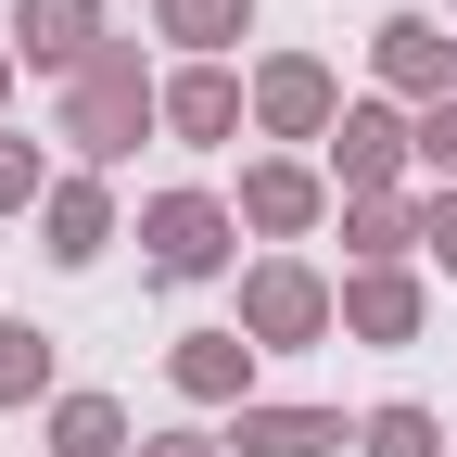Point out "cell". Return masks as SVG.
Segmentation results:
<instances>
[{"label":"cell","instance_id":"obj_1","mask_svg":"<svg viewBox=\"0 0 457 457\" xmlns=\"http://www.w3.org/2000/svg\"><path fill=\"white\" fill-rule=\"evenodd\" d=\"M153 114H165V89L140 77V51H114V38H102V64H77V77H64V140H77L89 165H114V153L153 128Z\"/></svg>","mask_w":457,"mask_h":457},{"label":"cell","instance_id":"obj_2","mask_svg":"<svg viewBox=\"0 0 457 457\" xmlns=\"http://www.w3.org/2000/svg\"><path fill=\"white\" fill-rule=\"evenodd\" d=\"M140 242H153V267H165V279H216V267H228V204L165 191V204L140 216Z\"/></svg>","mask_w":457,"mask_h":457},{"label":"cell","instance_id":"obj_3","mask_svg":"<svg viewBox=\"0 0 457 457\" xmlns=\"http://www.w3.org/2000/svg\"><path fill=\"white\" fill-rule=\"evenodd\" d=\"M330 318H343V305L318 293V267H293V254L242 279V330H254V343H318Z\"/></svg>","mask_w":457,"mask_h":457},{"label":"cell","instance_id":"obj_4","mask_svg":"<svg viewBox=\"0 0 457 457\" xmlns=\"http://www.w3.org/2000/svg\"><path fill=\"white\" fill-rule=\"evenodd\" d=\"M407 153H420V128H407L394 102H356V114L330 128V165H343V191H356V204H381V179H394Z\"/></svg>","mask_w":457,"mask_h":457},{"label":"cell","instance_id":"obj_5","mask_svg":"<svg viewBox=\"0 0 457 457\" xmlns=\"http://www.w3.org/2000/svg\"><path fill=\"white\" fill-rule=\"evenodd\" d=\"M369 64H381L394 89H420V102H445V89H457V38H445L432 13H381V38H369Z\"/></svg>","mask_w":457,"mask_h":457},{"label":"cell","instance_id":"obj_6","mask_svg":"<svg viewBox=\"0 0 457 457\" xmlns=\"http://www.w3.org/2000/svg\"><path fill=\"white\" fill-rule=\"evenodd\" d=\"M13 51H38L51 77H77V64H102V26H89V0H13Z\"/></svg>","mask_w":457,"mask_h":457},{"label":"cell","instance_id":"obj_7","mask_svg":"<svg viewBox=\"0 0 457 457\" xmlns=\"http://www.w3.org/2000/svg\"><path fill=\"white\" fill-rule=\"evenodd\" d=\"M254 114H267L279 140H318V128H330V64H305V51H279V64L254 77Z\"/></svg>","mask_w":457,"mask_h":457},{"label":"cell","instance_id":"obj_8","mask_svg":"<svg viewBox=\"0 0 457 457\" xmlns=\"http://www.w3.org/2000/svg\"><path fill=\"white\" fill-rule=\"evenodd\" d=\"M343 330H356V343H407L420 330V279L407 267H356V279H343Z\"/></svg>","mask_w":457,"mask_h":457},{"label":"cell","instance_id":"obj_9","mask_svg":"<svg viewBox=\"0 0 457 457\" xmlns=\"http://www.w3.org/2000/svg\"><path fill=\"white\" fill-rule=\"evenodd\" d=\"M242 457H330L343 445V420L330 407H242V432H228Z\"/></svg>","mask_w":457,"mask_h":457},{"label":"cell","instance_id":"obj_10","mask_svg":"<svg viewBox=\"0 0 457 457\" xmlns=\"http://www.w3.org/2000/svg\"><path fill=\"white\" fill-rule=\"evenodd\" d=\"M242 381H254V343L242 330H191L179 343V394H191V407H228Z\"/></svg>","mask_w":457,"mask_h":457},{"label":"cell","instance_id":"obj_11","mask_svg":"<svg viewBox=\"0 0 457 457\" xmlns=\"http://www.w3.org/2000/svg\"><path fill=\"white\" fill-rule=\"evenodd\" d=\"M165 128H179V140H228V128H242V89H228L216 64L165 77Z\"/></svg>","mask_w":457,"mask_h":457},{"label":"cell","instance_id":"obj_12","mask_svg":"<svg viewBox=\"0 0 457 457\" xmlns=\"http://www.w3.org/2000/svg\"><path fill=\"white\" fill-rule=\"evenodd\" d=\"M242 216L267 228V242H293V228H318V179H305V165H254V179H242Z\"/></svg>","mask_w":457,"mask_h":457},{"label":"cell","instance_id":"obj_13","mask_svg":"<svg viewBox=\"0 0 457 457\" xmlns=\"http://www.w3.org/2000/svg\"><path fill=\"white\" fill-rule=\"evenodd\" d=\"M114 242V204H102V179H64V191H51V254H64V267H89Z\"/></svg>","mask_w":457,"mask_h":457},{"label":"cell","instance_id":"obj_14","mask_svg":"<svg viewBox=\"0 0 457 457\" xmlns=\"http://www.w3.org/2000/svg\"><path fill=\"white\" fill-rule=\"evenodd\" d=\"M51 457H128L114 394H64V407H51Z\"/></svg>","mask_w":457,"mask_h":457},{"label":"cell","instance_id":"obj_15","mask_svg":"<svg viewBox=\"0 0 457 457\" xmlns=\"http://www.w3.org/2000/svg\"><path fill=\"white\" fill-rule=\"evenodd\" d=\"M153 13H165V38H191V51H228V38L254 26V0H153Z\"/></svg>","mask_w":457,"mask_h":457},{"label":"cell","instance_id":"obj_16","mask_svg":"<svg viewBox=\"0 0 457 457\" xmlns=\"http://www.w3.org/2000/svg\"><path fill=\"white\" fill-rule=\"evenodd\" d=\"M38 381H51V330L38 318H0V407H26Z\"/></svg>","mask_w":457,"mask_h":457},{"label":"cell","instance_id":"obj_17","mask_svg":"<svg viewBox=\"0 0 457 457\" xmlns=\"http://www.w3.org/2000/svg\"><path fill=\"white\" fill-rule=\"evenodd\" d=\"M343 242H356L369 267H394V254L420 242V216H407V204H356V216H343Z\"/></svg>","mask_w":457,"mask_h":457},{"label":"cell","instance_id":"obj_18","mask_svg":"<svg viewBox=\"0 0 457 457\" xmlns=\"http://www.w3.org/2000/svg\"><path fill=\"white\" fill-rule=\"evenodd\" d=\"M369 457H445V432H432V407H381L369 432H356Z\"/></svg>","mask_w":457,"mask_h":457},{"label":"cell","instance_id":"obj_19","mask_svg":"<svg viewBox=\"0 0 457 457\" xmlns=\"http://www.w3.org/2000/svg\"><path fill=\"white\" fill-rule=\"evenodd\" d=\"M420 165H432V179H457V102L420 114Z\"/></svg>","mask_w":457,"mask_h":457},{"label":"cell","instance_id":"obj_20","mask_svg":"<svg viewBox=\"0 0 457 457\" xmlns=\"http://www.w3.org/2000/svg\"><path fill=\"white\" fill-rule=\"evenodd\" d=\"M26 191H38V153H26V140H0V216H13Z\"/></svg>","mask_w":457,"mask_h":457},{"label":"cell","instance_id":"obj_21","mask_svg":"<svg viewBox=\"0 0 457 457\" xmlns=\"http://www.w3.org/2000/svg\"><path fill=\"white\" fill-rule=\"evenodd\" d=\"M420 242H432V254H445V279H457V191H445V204L420 216Z\"/></svg>","mask_w":457,"mask_h":457},{"label":"cell","instance_id":"obj_22","mask_svg":"<svg viewBox=\"0 0 457 457\" xmlns=\"http://www.w3.org/2000/svg\"><path fill=\"white\" fill-rule=\"evenodd\" d=\"M140 457H228V445H204V432H153Z\"/></svg>","mask_w":457,"mask_h":457},{"label":"cell","instance_id":"obj_23","mask_svg":"<svg viewBox=\"0 0 457 457\" xmlns=\"http://www.w3.org/2000/svg\"><path fill=\"white\" fill-rule=\"evenodd\" d=\"M0 89H13V51H0Z\"/></svg>","mask_w":457,"mask_h":457}]
</instances>
